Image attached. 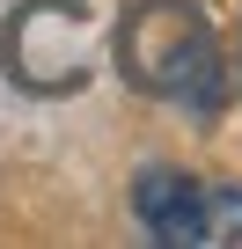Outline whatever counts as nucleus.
<instances>
[{
	"instance_id": "2",
	"label": "nucleus",
	"mask_w": 242,
	"mask_h": 249,
	"mask_svg": "<svg viewBox=\"0 0 242 249\" xmlns=\"http://www.w3.org/2000/svg\"><path fill=\"white\" fill-rule=\"evenodd\" d=\"M0 66L30 95H74L95 73V15L81 0H22L0 22Z\"/></svg>"
},
{
	"instance_id": "4",
	"label": "nucleus",
	"mask_w": 242,
	"mask_h": 249,
	"mask_svg": "<svg viewBox=\"0 0 242 249\" xmlns=\"http://www.w3.org/2000/svg\"><path fill=\"white\" fill-rule=\"evenodd\" d=\"M198 242L242 249V183H205V198H198Z\"/></svg>"
},
{
	"instance_id": "1",
	"label": "nucleus",
	"mask_w": 242,
	"mask_h": 249,
	"mask_svg": "<svg viewBox=\"0 0 242 249\" xmlns=\"http://www.w3.org/2000/svg\"><path fill=\"white\" fill-rule=\"evenodd\" d=\"M117 73L154 103H184L213 117L227 103V52L213 22L198 15V0H140L117 22Z\"/></svg>"
},
{
	"instance_id": "3",
	"label": "nucleus",
	"mask_w": 242,
	"mask_h": 249,
	"mask_svg": "<svg viewBox=\"0 0 242 249\" xmlns=\"http://www.w3.org/2000/svg\"><path fill=\"white\" fill-rule=\"evenodd\" d=\"M198 198H205V183L191 176V169H169V161H154V169H140L132 176V220L147 227V242H162V249H198Z\"/></svg>"
}]
</instances>
